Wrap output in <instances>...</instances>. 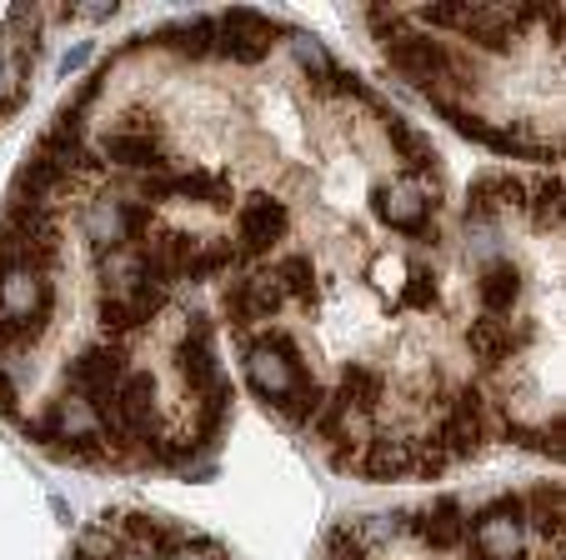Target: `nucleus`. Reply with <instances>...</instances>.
I'll return each instance as SVG.
<instances>
[{
	"mask_svg": "<svg viewBox=\"0 0 566 560\" xmlns=\"http://www.w3.org/2000/svg\"><path fill=\"white\" fill-rule=\"evenodd\" d=\"M316 405H321V391L306 381V385H296V391H291V395H281V401H276V411H281V421L301 425L311 411H316Z\"/></svg>",
	"mask_w": 566,
	"mask_h": 560,
	"instance_id": "obj_27",
	"label": "nucleus"
},
{
	"mask_svg": "<svg viewBox=\"0 0 566 560\" xmlns=\"http://www.w3.org/2000/svg\"><path fill=\"white\" fill-rule=\"evenodd\" d=\"M391 45V65L401 75H411L417 85H427V96L437 91V85H467L471 81V65L461 61L457 51H447L441 41H431V35H396Z\"/></svg>",
	"mask_w": 566,
	"mask_h": 560,
	"instance_id": "obj_1",
	"label": "nucleus"
},
{
	"mask_svg": "<svg viewBox=\"0 0 566 560\" xmlns=\"http://www.w3.org/2000/svg\"><path fill=\"white\" fill-rule=\"evenodd\" d=\"M366 25H371L376 35H386V41H396V35H401V15L381 11V6H371V11H366Z\"/></svg>",
	"mask_w": 566,
	"mask_h": 560,
	"instance_id": "obj_33",
	"label": "nucleus"
},
{
	"mask_svg": "<svg viewBox=\"0 0 566 560\" xmlns=\"http://www.w3.org/2000/svg\"><path fill=\"white\" fill-rule=\"evenodd\" d=\"M171 560H226V556L216 546H181Z\"/></svg>",
	"mask_w": 566,
	"mask_h": 560,
	"instance_id": "obj_35",
	"label": "nucleus"
},
{
	"mask_svg": "<svg viewBox=\"0 0 566 560\" xmlns=\"http://www.w3.org/2000/svg\"><path fill=\"white\" fill-rule=\"evenodd\" d=\"M276 281H281V296H296V300H316V271H311L306 255H286L276 265Z\"/></svg>",
	"mask_w": 566,
	"mask_h": 560,
	"instance_id": "obj_23",
	"label": "nucleus"
},
{
	"mask_svg": "<svg viewBox=\"0 0 566 560\" xmlns=\"http://www.w3.org/2000/svg\"><path fill=\"white\" fill-rule=\"evenodd\" d=\"M526 201V186L516 176H486V180H476V186H471V221H476V215H496L502 211V205H522Z\"/></svg>",
	"mask_w": 566,
	"mask_h": 560,
	"instance_id": "obj_15",
	"label": "nucleus"
},
{
	"mask_svg": "<svg viewBox=\"0 0 566 560\" xmlns=\"http://www.w3.org/2000/svg\"><path fill=\"white\" fill-rule=\"evenodd\" d=\"M391 146L411 160V170H431V160H437L431 156V140L421 136V130H411L407 120H391Z\"/></svg>",
	"mask_w": 566,
	"mask_h": 560,
	"instance_id": "obj_25",
	"label": "nucleus"
},
{
	"mask_svg": "<svg viewBox=\"0 0 566 560\" xmlns=\"http://www.w3.org/2000/svg\"><path fill=\"white\" fill-rule=\"evenodd\" d=\"M160 41L176 45V51H186V55H206L216 45V21H206V15H196V21H176V25L160 31Z\"/></svg>",
	"mask_w": 566,
	"mask_h": 560,
	"instance_id": "obj_20",
	"label": "nucleus"
},
{
	"mask_svg": "<svg viewBox=\"0 0 566 560\" xmlns=\"http://www.w3.org/2000/svg\"><path fill=\"white\" fill-rule=\"evenodd\" d=\"M176 366H181V381L191 385L196 395H211V391H221L226 385L221 366H216L211 340H181V346H176Z\"/></svg>",
	"mask_w": 566,
	"mask_h": 560,
	"instance_id": "obj_12",
	"label": "nucleus"
},
{
	"mask_svg": "<svg viewBox=\"0 0 566 560\" xmlns=\"http://www.w3.org/2000/svg\"><path fill=\"white\" fill-rule=\"evenodd\" d=\"M291 51H296V61L306 65V71L316 75V81H321V75H336L332 51H326V45H321V41H311V35H296V45H291Z\"/></svg>",
	"mask_w": 566,
	"mask_h": 560,
	"instance_id": "obj_28",
	"label": "nucleus"
},
{
	"mask_svg": "<svg viewBox=\"0 0 566 560\" xmlns=\"http://www.w3.org/2000/svg\"><path fill=\"white\" fill-rule=\"evenodd\" d=\"M371 205H376V215H381L386 225H396V231H407V235L427 231V196L411 191V186H401V191H386V186H376Z\"/></svg>",
	"mask_w": 566,
	"mask_h": 560,
	"instance_id": "obj_11",
	"label": "nucleus"
},
{
	"mask_svg": "<svg viewBox=\"0 0 566 560\" xmlns=\"http://www.w3.org/2000/svg\"><path fill=\"white\" fill-rule=\"evenodd\" d=\"M106 160H116V166L126 170H156L160 166V140L146 136V130H120V136L106 140Z\"/></svg>",
	"mask_w": 566,
	"mask_h": 560,
	"instance_id": "obj_14",
	"label": "nucleus"
},
{
	"mask_svg": "<svg viewBox=\"0 0 566 560\" xmlns=\"http://www.w3.org/2000/svg\"><path fill=\"white\" fill-rule=\"evenodd\" d=\"M522 510H532V526L542 530V536L556 540V530H562V490H556V486H536L532 500H526Z\"/></svg>",
	"mask_w": 566,
	"mask_h": 560,
	"instance_id": "obj_24",
	"label": "nucleus"
},
{
	"mask_svg": "<svg viewBox=\"0 0 566 560\" xmlns=\"http://www.w3.org/2000/svg\"><path fill=\"white\" fill-rule=\"evenodd\" d=\"M471 530H476V540H481L476 556H486V560H522V496L492 500V506L471 520Z\"/></svg>",
	"mask_w": 566,
	"mask_h": 560,
	"instance_id": "obj_4",
	"label": "nucleus"
},
{
	"mask_svg": "<svg viewBox=\"0 0 566 560\" xmlns=\"http://www.w3.org/2000/svg\"><path fill=\"white\" fill-rule=\"evenodd\" d=\"M376 395H381V376H376V370H366V366H346L336 401H342L346 411L361 415V411H371V405H376Z\"/></svg>",
	"mask_w": 566,
	"mask_h": 560,
	"instance_id": "obj_19",
	"label": "nucleus"
},
{
	"mask_svg": "<svg viewBox=\"0 0 566 560\" xmlns=\"http://www.w3.org/2000/svg\"><path fill=\"white\" fill-rule=\"evenodd\" d=\"M562 180H546V186H542V196H536V221H542V225H556V221H562Z\"/></svg>",
	"mask_w": 566,
	"mask_h": 560,
	"instance_id": "obj_31",
	"label": "nucleus"
},
{
	"mask_svg": "<svg viewBox=\"0 0 566 560\" xmlns=\"http://www.w3.org/2000/svg\"><path fill=\"white\" fill-rule=\"evenodd\" d=\"M476 290H481V306L492 310V316H506L516 306V296H522V271L516 265H486Z\"/></svg>",
	"mask_w": 566,
	"mask_h": 560,
	"instance_id": "obj_16",
	"label": "nucleus"
},
{
	"mask_svg": "<svg viewBox=\"0 0 566 560\" xmlns=\"http://www.w3.org/2000/svg\"><path fill=\"white\" fill-rule=\"evenodd\" d=\"M91 55H96V51H91V45H75V51L61 61V75H75V71H81V65L91 61Z\"/></svg>",
	"mask_w": 566,
	"mask_h": 560,
	"instance_id": "obj_36",
	"label": "nucleus"
},
{
	"mask_svg": "<svg viewBox=\"0 0 566 560\" xmlns=\"http://www.w3.org/2000/svg\"><path fill=\"white\" fill-rule=\"evenodd\" d=\"M101 281H106L111 296H130V290L146 281V261H140V251H106L101 255Z\"/></svg>",
	"mask_w": 566,
	"mask_h": 560,
	"instance_id": "obj_18",
	"label": "nucleus"
},
{
	"mask_svg": "<svg viewBox=\"0 0 566 560\" xmlns=\"http://www.w3.org/2000/svg\"><path fill=\"white\" fill-rule=\"evenodd\" d=\"M150 411H156V376L146 370H126L120 385L111 391V401L96 411V421L106 425L111 441H136V435L150 431Z\"/></svg>",
	"mask_w": 566,
	"mask_h": 560,
	"instance_id": "obj_2",
	"label": "nucleus"
},
{
	"mask_svg": "<svg viewBox=\"0 0 566 560\" xmlns=\"http://www.w3.org/2000/svg\"><path fill=\"white\" fill-rule=\"evenodd\" d=\"M235 261V245H226V241H211V245H196L191 251V261H186V271L181 275H191V281H206V275H216L221 265H231Z\"/></svg>",
	"mask_w": 566,
	"mask_h": 560,
	"instance_id": "obj_26",
	"label": "nucleus"
},
{
	"mask_svg": "<svg viewBox=\"0 0 566 560\" xmlns=\"http://www.w3.org/2000/svg\"><path fill=\"white\" fill-rule=\"evenodd\" d=\"M0 411H11V415H15V381L6 376V366H0Z\"/></svg>",
	"mask_w": 566,
	"mask_h": 560,
	"instance_id": "obj_37",
	"label": "nucleus"
},
{
	"mask_svg": "<svg viewBox=\"0 0 566 560\" xmlns=\"http://www.w3.org/2000/svg\"><path fill=\"white\" fill-rule=\"evenodd\" d=\"M226 421H231V385L201 395V415H196V451H201V445H211L216 435L226 431Z\"/></svg>",
	"mask_w": 566,
	"mask_h": 560,
	"instance_id": "obj_21",
	"label": "nucleus"
},
{
	"mask_svg": "<svg viewBox=\"0 0 566 560\" xmlns=\"http://www.w3.org/2000/svg\"><path fill=\"white\" fill-rule=\"evenodd\" d=\"M467 340H471V350H476L486 366H502V360L522 346V330H512L506 320H476Z\"/></svg>",
	"mask_w": 566,
	"mask_h": 560,
	"instance_id": "obj_17",
	"label": "nucleus"
},
{
	"mask_svg": "<svg viewBox=\"0 0 566 560\" xmlns=\"http://www.w3.org/2000/svg\"><path fill=\"white\" fill-rule=\"evenodd\" d=\"M140 191H146L150 201H166V196H176V176H156V170H150Z\"/></svg>",
	"mask_w": 566,
	"mask_h": 560,
	"instance_id": "obj_34",
	"label": "nucleus"
},
{
	"mask_svg": "<svg viewBox=\"0 0 566 560\" xmlns=\"http://www.w3.org/2000/svg\"><path fill=\"white\" fill-rule=\"evenodd\" d=\"M111 211H116V235H120V241H130V235H140L150 225L146 205H111Z\"/></svg>",
	"mask_w": 566,
	"mask_h": 560,
	"instance_id": "obj_32",
	"label": "nucleus"
},
{
	"mask_svg": "<svg viewBox=\"0 0 566 560\" xmlns=\"http://www.w3.org/2000/svg\"><path fill=\"white\" fill-rule=\"evenodd\" d=\"M286 235V205L276 196H247L241 205V241H247L251 255L271 251V245Z\"/></svg>",
	"mask_w": 566,
	"mask_h": 560,
	"instance_id": "obj_10",
	"label": "nucleus"
},
{
	"mask_svg": "<svg viewBox=\"0 0 566 560\" xmlns=\"http://www.w3.org/2000/svg\"><path fill=\"white\" fill-rule=\"evenodd\" d=\"M417 536L427 540L431 550H451V546H461V536H467L461 506H457V500H437V506H427V510L417 516Z\"/></svg>",
	"mask_w": 566,
	"mask_h": 560,
	"instance_id": "obj_13",
	"label": "nucleus"
},
{
	"mask_svg": "<svg viewBox=\"0 0 566 560\" xmlns=\"http://www.w3.org/2000/svg\"><path fill=\"white\" fill-rule=\"evenodd\" d=\"M71 385L81 395H86V405L91 411H101V405L111 401V391L120 385V376H126V350H116V346H91V350H81V356L71 360Z\"/></svg>",
	"mask_w": 566,
	"mask_h": 560,
	"instance_id": "obj_5",
	"label": "nucleus"
},
{
	"mask_svg": "<svg viewBox=\"0 0 566 560\" xmlns=\"http://www.w3.org/2000/svg\"><path fill=\"white\" fill-rule=\"evenodd\" d=\"M471 560H486V556H471Z\"/></svg>",
	"mask_w": 566,
	"mask_h": 560,
	"instance_id": "obj_38",
	"label": "nucleus"
},
{
	"mask_svg": "<svg viewBox=\"0 0 566 560\" xmlns=\"http://www.w3.org/2000/svg\"><path fill=\"white\" fill-rule=\"evenodd\" d=\"M176 196H211V201H226V180L216 176H201V170H191V176H176Z\"/></svg>",
	"mask_w": 566,
	"mask_h": 560,
	"instance_id": "obj_29",
	"label": "nucleus"
},
{
	"mask_svg": "<svg viewBox=\"0 0 566 560\" xmlns=\"http://www.w3.org/2000/svg\"><path fill=\"white\" fill-rule=\"evenodd\" d=\"M216 45H221V55H231V61L256 65L261 55L276 45V25L256 11H226L221 21H216Z\"/></svg>",
	"mask_w": 566,
	"mask_h": 560,
	"instance_id": "obj_6",
	"label": "nucleus"
},
{
	"mask_svg": "<svg viewBox=\"0 0 566 560\" xmlns=\"http://www.w3.org/2000/svg\"><path fill=\"white\" fill-rule=\"evenodd\" d=\"M160 306H166V286L140 281L130 296H106L101 300V326L106 330H136V326H146Z\"/></svg>",
	"mask_w": 566,
	"mask_h": 560,
	"instance_id": "obj_9",
	"label": "nucleus"
},
{
	"mask_svg": "<svg viewBox=\"0 0 566 560\" xmlns=\"http://www.w3.org/2000/svg\"><path fill=\"white\" fill-rule=\"evenodd\" d=\"M251 385H256L266 401H281V395H291L296 385H306V366H301V350L291 346L286 336H271L261 340L256 350H251Z\"/></svg>",
	"mask_w": 566,
	"mask_h": 560,
	"instance_id": "obj_3",
	"label": "nucleus"
},
{
	"mask_svg": "<svg viewBox=\"0 0 566 560\" xmlns=\"http://www.w3.org/2000/svg\"><path fill=\"white\" fill-rule=\"evenodd\" d=\"M401 306H411V310L437 306V281H431V271H411V286L401 290Z\"/></svg>",
	"mask_w": 566,
	"mask_h": 560,
	"instance_id": "obj_30",
	"label": "nucleus"
},
{
	"mask_svg": "<svg viewBox=\"0 0 566 560\" xmlns=\"http://www.w3.org/2000/svg\"><path fill=\"white\" fill-rule=\"evenodd\" d=\"M281 281L276 271H261V275H247L241 286L226 290V316L235 320V326H251V320H266L281 310Z\"/></svg>",
	"mask_w": 566,
	"mask_h": 560,
	"instance_id": "obj_8",
	"label": "nucleus"
},
{
	"mask_svg": "<svg viewBox=\"0 0 566 560\" xmlns=\"http://www.w3.org/2000/svg\"><path fill=\"white\" fill-rule=\"evenodd\" d=\"M481 441H486V405H481V391H461L457 405L447 411V421H441V435L437 445H451V455H476Z\"/></svg>",
	"mask_w": 566,
	"mask_h": 560,
	"instance_id": "obj_7",
	"label": "nucleus"
},
{
	"mask_svg": "<svg viewBox=\"0 0 566 560\" xmlns=\"http://www.w3.org/2000/svg\"><path fill=\"white\" fill-rule=\"evenodd\" d=\"M361 471H366V476H401V471H411V445H401V441L366 445Z\"/></svg>",
	"mask_w": 566,
	"mask_h": 560,
	"instance_id": "obj_22",
	"label": "nucleus"
}]
</instances>
